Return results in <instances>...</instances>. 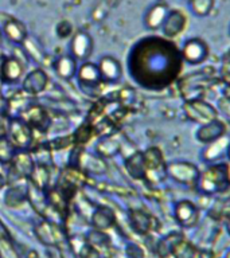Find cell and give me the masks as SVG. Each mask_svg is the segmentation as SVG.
I'll list each match as a JSON object with an SVG mask.
<instances>
[{"instance_id": "1", "label": "cell", "mask_w": 230, "mask_h": 258, "mask_svg": "<svg viewBox=\"0 0 230 258\" xmlns=\"http://www.w3.org/2000/svg\"><path fill=\"white\" fill-rule=\"evenodd\" d=\"M165 43L160 39L144 40L133 48L129 56V72L143 88H165L181 72V51Z\"/></svg>"}, {"instance_id": "2", "label": "cell", "mask_w": 230, "mask_h": 258, "mask_svg": "<svg viewBox=\"0 0 230 258\" xmlns=\"http://www.w3.org/2000/svg\"><path fill=\"white\" fill-rule=\"evenodd\" d=\"M218 84H221L219 70L210 66L182 77L178 81V90L185 101L201 100L209 89Z\"/></svg>"}, {"instance_id": "3", "label": "cell", "mask_w": 230, "mask_h": 258, "mask_svg": "<svg viewBox=\"0 0 230 258\" xmlns=\"http://www.w3.org/2000/svg\"><path fill=\"white\" fill-rule=\"evenodd\" d=\"M198 191L205 195H215L227 191L230 187L227 163H217L201 172L197 181Z\"/></svg>"}, {"instance_id": "4", "label": "cell", "mask_w": 230, "mask_h": 258, "mask_svg": "<svg viewBox=\"0 0 230 258\" xmlns=\"http://www.w3.org/2000/svg\"><path fill=\"white\" fill-rule=\"evenodd\" d=\"M144 155L147 175L144 180L149 183H161L165 180L167 176V161L164 160L163 152L157 147H149L147 151L143 152Z\"/></svg>"}, {"instance_id": "5", "label": "cell", "mask_w": 230, "mask_h": 258, "mask_svg": "<svg viewBox=\"0 0 230 258\" xmlns=\"http://www.w3.org/2000/svg\"><path fill=\"white\" fill-rule=\"evenodd\" d=\"M183 113L190 121L199 125L207 124L210 121L218 118L217 108H214L213 105L203 98L185 101L183 102Z\"/></svg>"}, {"instance_id": "6", "label": "cell", "mask_w": 230, "mask_h": 258, "mask_svg": "<svg viewBox=\"0 0 230 258\" xmlns=\"http://www.w3.org/2000/svg\"><path fill=\"white\" fill-rule=\"evenodd\" d=\"M201 171L191 161L174 160L167 163V176L179 184L195 185Z\"/></svg>"}, {"instance_id": "7", "label": "cell", "mask_w": 230, "mask_h": 258, "mask_svg": "<svg viewBox=\"0 0 230 258\" xmlns=\"http://www.w3.org/2000/svg\"><path fill=\"white\" fill-rule=\"evenodd\" d=\"M19 117L20 120L24 121L32 129V132L46 133L51 128L52 120L48 113L39 105H30Z\"/></svg>"}, {"instance_id": "8", "label": "cell", "mask_w": 230, "mask_h": 258, "mask_svg": "<svg viewBox=\"0 0 230 258\" xmlns=\"http://www.w3.org/2000/svg\"><path fill=\"white\" fill-rule=\"evenodd\" d=\"M209 46L201 38H191L186 40L181 50L182 60L189 64H201L209 58Z\"/></svg>"}, {"instance_id": "9", "label": "cell", "mask_w": 230, "mask_h": 258, "mask_svg": "<svg viewBox=\"0 0 230 258\" xmlns=\"http://www.w3.org/2000/svg\"><path fill=\"white\" fill-rule=\"evenodd\" d=\"M8 133H10V141L15 148L26 149L31 145L34 140V132L24 121L18 117H14L8 124Z\"/></svg>"}, {"instance_id": "10", "label": "cell", "mask_w": 230, "mask_h": 258, "mask_svg": "<svg viewBox=\"0 0 230 258\" xmlns=\"http://www.w3.org/2000/svg\"><path fill=\"white\" fill-rule=\"evenodd\" d=\"M34 168H35V160L32 159L31 153H28L27 151H20L15 153V156L12 157L11 169H10L12 181L30 177Z\"/></svg>"}, {"instance_id": "11", "label": "cell", "mask_w": 230, "mask_h": 258, "mask_svg": "<svg viewBox=\"0 0 230 258\" xmlns=\"http://www.w3.org/2000/svg\"><path fill=\"white\" fill-rule=\"evenodd\" d=\"M175 218L182 227H194L199 221V210L193 202L181 201L175 206Z\"/></svg>"}, {"instance_id": "12", "label": "cell", "mask_w": 230, "mask_h": 258, "mask_svg": "<svg viewBox=\"0 0 230 258\" xmlns=\"http://www.w3.org/2000/svg\"><path fill=\"white\" fill-rule=\"evenodd\" d=\"M226 135V125L225 122L219 118L210 121L207 124H203L199 126L197 131V140L203 143V144H210L213 141L221 139Z\"/></svg>"}, {"instance_id": "13", "label": "cell", "mask_w": 230, "mask_h": 258, "mask_svg": "<svg viewBox=\"0 0 230 258\" xmlns=\"http://www.w3.org/2000/svg\"><path fill=\"white\" fill-rule=\"evenodd\" d=\"M47 85V74L43 70L36 69V70H32L31 73H28V76H26L23 81V90L30 96H38V94L46 90Z\"/></svg>"}, {"instance_id": "14", "label": "cell", "mask_w": 230, "mask_h": 258, "mask_svg": "<svg viewBox=\"0 0 230 258\" xmlns=\"http://www.w3.org/2000/svg\"><path fill=\"white\" fill-rule=\"evenodd\" d=\"M35 234L36 237L39 238V241L47 246L60 245L65 239L64 233L60 229V226L52 222H42L35 229Z\"/></svg>"}, {"instance_id": "15", "label": "cell", "mask_w": 230, "mask_h": 258, "mask_svg": "<svg viewBox=\"0 0 230 258\" xmlns=\"http://www.w3.org/2000/svg\"><path fill=\"white\" fill-rule=\"evenodd\" d=\"M187 19H186L185 14L181 10H169V14L163 24V34L167 38H175L186 28Z\"/></svg>"}, {"instance_id": "16", "label": "cell", "mask_w": 230, "mask_h": 258, "mask_svg": "<svg viewBox=\"0 0 230 258\" xmlns=\"http://www.w3.org/2000/svg\"><path fill=\"white\" fill-rule=\"evenodd\" d=\"M77 167L85 173H105L108 171V164L101 157H97L89 152H80L77 159Z\"/></svg>"}, {"instance_id": "17", "label": "cell", "mask_w": 230, "mask_h": 258, "mask_svg": "<svg viewBox=\"0 0 230 258\" xmlns=\"http://www.w3.org/2000/svg\"><path fill=\"white\" fill-rule=\"evenodd\" d=\"M169 14V8L164 3H156L153 4L152 7L149 8L147 14H145L144 23L147 28L149 30H159L163 27L165 19Z\"/></svg>"}, {"instance_id": "18", "label": "cell", "mask_w": 230, "mask_h": 258, "mask_svg": "<svg viewBox=\"0 0 230 258\" xmlns=\"http://www.w3.org/2000/svg\"><path fill=\"white\" fill-rule=\"evenodd\" d=\"M125 168H127L129 176L133 177L135 180H144L145 175H147V167H145L143 152L135 151L133 153H131L125 160Z\"/></svg>"}, {"instance_id": "19", "label": "cell", "mask_w": 230, "mask_h": 258, "mask_svg": "<svg viewBox=\"0 0 230 258\" xmlns=\"http://www.w3.org/2000/svg\"><path fill=\"white\" fill-rule=\"evenodd\" d=\"M98 69H100L102 80L105 82H110V84L117 82L121 78V74H123L120 62L114 59L113 56H104L101 59L100 64H98Z\"/></svg>"}, {"instance_id": "20", "label": "cell", "mask_w": 230, "mask_h": 258, "mask_svg": "<svg viewBox=\"0 0 230 258\" xmlns=\"http://www.w3.org/2000/svg\"><path fill=\"white\" fill-rule=\"evenodd\" d=\"M93 50V40L89 36V34L84 31L77 32L72 42V51L76 58L78 59H85L90 55Z\"/></svg>"}, {"instance_id": "21", "label": "cell", "mask_w": 230, "mask_h": 258, "mask_svg": "<svg viewBox=\"0 0 230 258\" xmlns=\"http://www.w3.org/2000/svg\"><path fill=\"white\" fill-rule=\"evenodd\" d=\"M22 73H23V66L20 63V60L16 58H6L2 73H0V78L7 84H15L22 77Z\"/></svg>"}, {"instance_id": "22", "label": "cell", "mask_w": 230, "mask_h": 258, "mask_svg": "<svg viewBox=\"0 0 230 258\" xmlns=\"http://www.w3.org/2000/svg\"><path fill=\"white\" fill-rule=\"evenodd\" d=\"M92 223L97 230H106L116 223V215L108 206H100L93 213Z\"/></svg>"}, {"instance_id": "23", "label": "cell", "mask_w": 230, "mask_h": 258, "mask_svg": "<svg viewBox=\"0 0 230 258\" xmlns=\"http://www.w3.org/2000/svg\"><path fill=\"white\" fill-rule=\"evenodd\" d=\"M78 80L82 85L89 88H96L97 85L101 84L102 77H101L100 69L94 63H84L81 66L78 73Z\"/></svg>"}, {"instance_id": "24", "label": "cell", "mask_w": 230, "mask_h": 258, "mask_svg": "<svg viewBox=\"0 0 230 258\" xmlns=\"http://www.w3.org/2000/svg\"><path fill=\"white\" fill-rule=\"evenodd\" d=\"M129 222L132 229L139 234H148L152 229V218L141 210H131L129 211Z\"/></svg>"}, {"instance_id": "25", "label": "cell", "mask_w": 230, "mask_h": 258, "mask_svg": "<svg viewBox=\"0 0 230 258\" xmlns=\"http://www.w3.org/2000/svg\"><path fill=\"white\" fill-rule=\"evenodd\" d=\"M227 145H229V140H227L226 135L225 136H222L221 139H218V140L207 144V148L203 151V155H202L203 160L209 161V163L210 161L218 160V159L222 156V152L226 151Z\"/></svg>"}, {"instance_id": "26", "label": "cell", "mask_w": 230, "mask_h": 258, "mask_svg": "<svg viewBox=\"0 0 230 258\" xmlns=\"http://www.w3.org/2000/svg\"><path fill=\"white\" fill-rule=\"evenodd\" d=\"M54 68H55L56 74H58L61 78H65V80H70V78H73V77L76 76V59L70 55L61 56L60 59L55 62V64H54Z\"/></svg>"}, {"instance_id": "27", "label": "cell", "mask_w": 230, "mask_h": 258, "mask_svg": "<svg viewBox=\"0 0 230 258\" xmlns=\"http://www.w3.org/2000/svg\"><path fill=\"white\" fill-rule=\"evenodd\" d=\"M4 32H6L8 39L15 42V43H23L27 38L26 28L18 20H8L7 23L4 24Z\"/></svg>"}, {"instance_id": "28", "label": "cell", "mask_w": 230, "mask_h": 258, "mask_svg": "<svg viewBox=\"0 0 230 258\" xmlns=\"http://www.w3.org/2000/svg\"><path fill=\"white\" fill-rule=\"evenodd\" d=\"M96 149L101 156L112 157L114 156L116 153L120 152L121 141L119 140V139H116V137H113L112 135H109V136L102 139V140L97 144Z\"/></svg>"}, {"instance_id": "29", "label": "cell", "mask_w": 230, "mask_h": 258, "mask_svg": "<svg viewBox=\"0 0 230 258\" xmlns=\"http://www.w3.org/2000/svg\"><path fill=\"white\" fill-rule=\"evenodd\" d=\"M27 197L31 202V206L35 209V211H38L39 214L43 215L46 213V209H47V198L43 195V189L38 188L36 185L31 184L30 188L27 189Z\"/></svg>"}, {"instance_id": "30", "label": "cell", "mask_w": 230, "mask_h": 258, "mask_svg": "<svg viewBox=\"0 0 230 258\" xmlns=\"http://www.w3.org/2000/svg\"><path fill=\"white\" fill-rule=\"evenodd\" d=\"M28 96L27 94H22V93H18L15 96H12L7 104L8 112L11 113L12 116H20L22 112H24L30 105H32Z\"/></svg>"}, {"instance_id": "31", "label": "cell", "mask_w": 230, "mask_h": 258, "mask_svg": "<svg viewBox=\"0 0 230 258\" xmlns=\"http://www.w3.org/2000/svg\"><path fill=\"white\" fill-rule=\"evenodd\" d=\"M26 198H27V189L22 187V185H14L6 194L4 202L10 207H18V206L23 205Z\"/></svg>"}, {"instance_id": "32", "label": "cell", "mask_w": 230, "mask_h": 258, "mask_svg": "<svg viewBox=\"0 0 230 258\" xmlns=\"http://www.w3.org/2000/svg\"><path fill=\"white\" fill-rule=\"evenodd\" d=\"M30 180H31V184L36 185L38 188H46L48 181H50V172H48L47 165L35 164V168L30 176Z\"/></svg>"}, {"instance_id": "33", "label": "cell", "mask_w": 230, "mask_h": 258, "mask_svg": "<svg viewBox=\"0 0 230 258\" xmlns=\"http://www.w3.org/2000/svg\"><path fill=\"white\" fill-rule=\"evenodd\" d=\"M47 202L52 206V209L55 210L56 213L65 214L68 210L69 199L61 189H51L47 195Z\"/></svg>"}, {"instance_id": "34", "label": "cell", "mask_w": 230, "mask_h": 258, "mask_svg": "<svg viewBox=\"0 0 230 258\" xmlns=\"http://www.w3.org/2000/svg\"><path fill=\"white\" fill-rule=\"evenodd\" d=\"M190 10L198 18H205L213 11L215 0H189Z\"/></svg>"}, {"instance_id": "35", "label": "cell", "mask_w": 230, "mask_h": 258, "mask_svg": "<svg viewBox=\"0 0 230 258\" xmlns=\"http://www.w3.org/2000/svg\"><path fill=\"white\" fill-rule=\"evenodd\" d=\"M94 135H96V128L93 126L92 122H85L77 129L73 136H74L76 144H86Z\"/></svg>"}, {"instance_id": "36", "label": "cell", "mask_w": 230, "mask_h": 258, "mask_svg": "<svg viewBox=\"0 0 230 258\" xmlns=\"http://www.w3.org/2000/svg\"><path fill=\"white\" fill-rule=\"evenodd\" d=\"M171 253L175 255L177 258H193L197 253V250L194 247L191 243L189 242H186L185 239H179L177 241V243L172 246V250H171Z\"/></svg>"}, {"instance_id": "37", "label": "cell", "mask_w": 230, "mask_h": 258, "mask_svg": "<svg viewBox=\"0 0 230 258\" xmlns=\"http://www.w3.org/2000/svg\"><path fill=\"white\" fill-rule=\"evenodd\" d=\"M14 144L4 137H0V163H11L12 157L15 156Z\"/></svg>"}, {"instance_id": "38", "label": "cell", "mask_w": 230, "mask_h": 258, "mask_svg": "<svg viewBox=\"0 0 230 258\" xmlns=\"http://www.w3.org/2000/svg\"><path fill=\"white\" fill-rule=\"evenodd\" d=\"M73 144H74V136H73V135H69V136L52 139L51 141H48L47 144H46V147H47L50 151H61V149L69 148V147Z\"/></svg>"}, {"instance_id": "39", "label": "cell", "mask_w": 230, "mask_h": 258, "mask_svg": "<svg viewBox=\"0 0 230 258\" xmlns=\"http://www.w3.org/2000/svg\"><path fill=\"white\" fill-rule=\"evenodd\" d=\"M217 108L218 112H221L223 116L230 118V94H223V96L218 100Z\"/></svg>"}, {"instance_id": "40", "label": "cell", "mask_w": 230, "mask_h": 258, "mask_svg": "<svg viewBox=\"0 0 230 258\" xmlns=\"http://www.w3.org/2000/svg\"><path fill=\"white\" fill-rule=\"evenodd\" d=\"M219 77H221V84L230 89V64H222L219 69Z\"/></svg>"}, {"instance_id": "41", "label": "cell", "mask_w": 230, "mask_h": 258, "mask_svg": "<svg viewBox=\"0 0 230 258\" xmlns=\"http://www.w3.org/2000/svg\"><path fill=\"white\" fill-rule=\"evenodd\" d=\"M56 32H58V35L61 38H66V36L70 35V32H72V24L69 23V22H61L58 24V27H56Z\"/></svg>"}, {"instance_id": "42", "label": "cell", "mask_w": 230, "mask_h": 258, "mask_svg": "<svg viewBox=\"0 0 230 258\" xmlns=\"http://www.w3.org/2000/svg\"><path fill=\"white\" fill-rule=\"evenodd\" d=\"M222 64H230V48L222 56Z\"/></svg>"}, {"instance_id": "43", "label": "cell", "mask_w": 230, "mask_h": 258, "mask_svg": "<svg viewBox=\"0 0 230 258\" xmlns=\"http://www.w3.org/2000/svg\"><path fill=\"white\" fill-rule=\"evenodd\" d=\"M4 184H6V177H4L3 175H2V173H0V189L3 188Z\"/></svg>"}, {"instance_id": "44", "label": "cell", "mask_w": 230, "mask_h": 258, "mask_svg": "<svg viewBox=\"0 0 230 258\" xmlns=\"http://www.w3.org/2000/svg\"><path fill=\"white\" fill-rule=\"evenodd\" d=\"M4 59H6V56H4L3 54H0V73H2V68H3Z\"/></svg>"}, {"instance_id": "45", "label": "cell", "mask_w": 230, "mask_h": 258, "mask_svg": "<svg viewBox=\"0 0 230 258\" xmlns=\"http://www.w3.org/2000/svg\"><path fill=\"white\" fill-rule=\"evenodd\" d=\"M226 155H227V157H229V160H230V143L229 145H227V148H226Z\"/></svg>"}, {"instance_id": "46", "label": "cell", "mask_w": 230, "mask_h": 258, "mask_svg": "<svg viewBox=\"0 0 230 258\" xmlns=\"http://www.w3.org/2000/svg\"><path fill=\"white\" fill-rule=\"evenodd\" d=\"M227 230H229V233H230V219L229 222H227Z\"/></svg>"}, {"instance_id": "47", "label": "cell", "mask_w": 230, "mask_h": 258, "mask_svg": "<svg viewBox=\"0 0 230 258\" xmlns=\"http://www.w3.org/2000/svg\"><path fill=\"white\" fill-rule=\"evenodd\" d=\"M227 258H230V251H229V253H227Z\"/></svg>"}, {"instance_id": "48", "label": "cell", "mask_w": 230, "mask_h": 258, "mask_svg": "<svg viewBox=\"0 0 230 258\" xmlns=\"http://www.w3.org/2000/svg\"><path fill=\"white\" fill-rule=\"evenodd\" d=\"M0 258H2V254H0Z\"/></svg>"}]
</instances>
